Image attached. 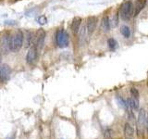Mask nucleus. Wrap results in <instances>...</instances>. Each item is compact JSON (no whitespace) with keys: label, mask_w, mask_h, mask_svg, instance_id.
I'll return each instance as SVG.
<instances>
[{"label":"nucleus","mask_w":148,"mask_h":139,"mask_svg":"<svg viewBox=\"0 0 148 139\" xmlns=\"http://www.w3.org/2000/svg\"><path fill=\"white\" fill-rule=\"evenodd\" d=\"M120 32H121V34L125 38H129V37L131 36V30H130V28L126 25L121 26V28H120Z\"/></svg>","instance_id":"nucleus-16"},{"label":"nucleus","mask_w":148,"mask_h":139,"mask_svg":"<svg viewBox=\"0 0 148 139\" xmlns=\"http://www.w3.org/2000/svg\"><path fill=\"white\" fill-rule=\"evenodd\" d=\"M110 23H112V27H116L119 24V14L118 13L114 15L113 21H112V22H110Z\"/></svg>","instance_id":"nucleus-22"},{"label":"nucleus","mask_w":148,"mask_h":139,"mask_svg":"<svg viewBox=\"0 0 148 139\" xmlns=\"http://www.w3.org/2000/svg\"><path fill=\"white\" fill-rule=\"evenodd\" d=\"M11 74V69L9 68L8 64H2L0 66V82L7 83Z\"/></svg>","instance_id":"nucleus-8"},{"label":"nucleus","mask_w":148,"mask_h":139,"mask_svg":"<svg viewBox=\"0 0 148 139\" xmlns=\"http://www.w3.org/2000/svg\"><path fill=\"white\" fill-rule=\"evenodd\" d=\"M124 133H125V137H126L127 139H132V138L133 134H134V128H133V126L131 123L127 122L126 124H125Z\"/></svg>","instance_id":"nucleus-11"},{"label":"nucleus","mask_w":148,"mask_h":139,"mask_svg":"<svg viewBox=\"0 0 148 139\" xmlns=\"http://www.w3.org/2000/svg\"><path fill=\"white\" fill-rule=\"evenodd\" d=\"M146 131H147V133H148V120H147V122H146Z\"/></svg>","instance_id":"nucleus-25"},{"label":"nucleus","mask_w":148,"mask_h":139,"mask_svg":"<svg viewBox=\"0 0 148 139\" xmlns=\"http://www.w3.org/2000/svg\"><path fill=\"white\" fill-rule=\"evenodd\" d=\"M10 42H11V37L8 34H6L2 37V41H1V46L2 49L4 51H8L10 50Z\"/></svg>","instance_id":"nucleus-10"},{"label":"nucleus","mask_w":148,"mask_h":139,"mask_svg":"<svg viewBox=\"0 0 148 139\" xmlns=\"http://www.w3.org/2000/svg\"><path fill=\"white\" fill-rule=\"evenodd\" d=\"M146 0H137L134 6V16H137L145 7Z\"/></svg>","instance_id":"nucleus-12"},{"label":"nucleus","mask_w":148,"mask_h":139,"mask_svg":"<svg viewBox=\"0 0 148 139\" xmlns=\"http://www.w3.org/2000/svg\"><path fill=\"white\" fill-rule=\"evenodd\" d=\"M119 13L123 21H129L132 16H134V6L131 0H127L121 4Z\"/></svg>","instance_id":"nucleus-1"},{"label":"nucleus","mask_w":148,"mask_h":139,"mask_svg":"<svg viewBox=\"0 0 148 139\" xmlns=\"http://www.w3.org/2000/svg\"><path fill=\"white\" fill-rule=\"evenodd\" d=\"M117 99H118V101H119V103L120 104V106H121L123 109H128L127 101L123 100V99L121 98V97L119 96H117Z\"/></svg>","instance_id":"nucleus-19"},{"label":"nucleus","mask_w":148,"mask_h":139,"mask_svg":"<svg viewBox=\"0 0 148 139\" xmlns=\"http://www.w3.org/2000/svg\"><path fill=\"white\" fill-rule=\"evenodd\" d=\"M110 21H109V18L108 16H104L103 18H102V21H101V27L102 29H103L105 32H108L110 31Z\"/></svg>","instance_id":"nucleus-13"},{"label":"nucleus","mask_w":148,"mask_h":139,"mask_svg":"<svg viewBox=\"0 0 148 139\" xmlns=\"http://www.w3.org/2000/svg\"><path fill=\"white\" fill-rule=\"evenodd\" d=\"M55 41L56 44L60 48H65L69 45V36L66 31L63 29H59L56 32L55 34Z\"/></svg>","instance_id":"nucleus-2"},{"label":"nucleus","mask_w":148,"mask_h":139,"mask_svg":"<svg viewBox=\"0 0 148 139\" xmlns=\"http://www.w3.org/2000/svg\"><path fill=\"white\" fill-rule=\"evenodd\" d=\"M112 130L111 129H106V132H105V137L106 138H111V136H112Z\"/></svg>","instance_id":"nucleus-23"},{"label":"nucleus","mask_w":148,"mask_h":139,"mask_svg":"<svg viewBox=\"0 0 148 139\" xmlns=\"http://www.w3.org/2000/svg\"><path fill=\"white\" fill-rule=\"evenodd\" d=\"M47 22V19L45 15H41L39 18H38V23H40L41 25H44L45 23Z\"/></svg>","instance_id":"nucleus-21"},{"label":"nucleus","mask_w":148,"mask_h":139,"mask_svg":"<svg viewBox=\"0 0 148 139\" xmlns=\"http://www.w3.org/2000/svg\"><path fill=\"white\" fill-rule=\"evenodd\" d=\"M15 138H16V133H13L10 134V136H8L6 139H15Z\"/></svg>","instance_id":"nucleus-24"},{"label":"nucleus","mask_w":148,"mask_h":139,"mask_svg":"<svg viewBox=\"0 0 148 139\" xmlns=\"http://www.w3.org/2000/svg\"><path fill=\"white\" fill-rule=\"evenodd\" d=\"M108 48L111 51H114L116 48L118 47V43L114 38H109L108 40Z\"/></svg>","instance_id":"nucleus-17"},{"label":"nucleus","mask_w":148,"mask_h":139,"mask_svg":"<svg viewBox=\"0 0 148 139\" xmlns=\"http://www.w3.org/2000/svg\"><path fill=\"white\" fill-rule=\"evenodd\" d=\"M38 49L36 48V46L32 45L30 49L28 50L27 55H26V61L28 64H34L37 60V58H38Z\"/></svg>","instance_id":"nucleus-7"},{"label":"nucleus","mask_w":148,"mask_h":139,"mask_svg":"<svg viewBox=\"0 0 148 139\" xmlns=\"http://www.w3.org/2000/svg\"><path fill=\"white\" fill-rule=\"evenodd\" d=\"M97 22H98V20H97V18L95 16H90L87 18L85 27H86V32L88 35H92L94 34V32L96 29Z\"/></svg>","instance_id":"nucleus-6"},{"label":"nucleus","mask_w":148,"mask_h":139,"mask_svg":"<svg viewBox=\"0 0 148 139\" xmlns=\"http://www.w3.org/2000/svg\"><path fill=\"white\" fill-rule=\"evenodd\" d=\"M45 36H46V34L44 29H39L36 31L34 40H32V45L36 46V48L38 49V51H41L44 47Z\"/></svg>","instance_id":"nucleus-4"},{"label":"nucleus","mask_w":148,"mask_h":139,"mask_svg":"<svg viewBox=\"0 0 148 139\" xmlns=\"http://www.w3.org/2000/svg\"><path fill=\"white\" fill-rule=\"evenodd\" d=\"M32 40H34V37H32V32L29 31H26L25 34H23V41H24L25 47H28V46L32 45Z\"/></svg>","instance_id":"nucleus-14"},{"label":"nucleus","mask_w":148,"mask_h":139,"mask_svg":"<svg viewBox=\"0 0 148 139\" xmlns=\"http://www.w3.org/2000/svg\"><path fill=\"white\" fill-rule=\"evenodd\" d=\"M128 118H129V120L130 122H132L131 124L133 126V124L135 123V117H134V114L132 110H129L128 111Z\"/></svg>","instance_id":"nucleus-20"},{"label":"nucleus","mask_w":148,"mask_h":139,"mask_svg":"<svg viewBox=\"0 0 148 139\" xmlns=\"http://www.w3.org/2000/svg\"><path fill=\"white\" fill-rule=\"evenodd\" d=\"M126 101H127L128 108H130L131 109L137 110L139 109V102L137 99L132 98V97H130V98H128Z\"/></svg>","instance_id":"nucleus-15"},{"label":"nucleus","mask_w":148,"mask_h":139,"mask_svg":"<svg viewBox=\"0 0 148 139\" xmlns=\"http://www.w3.org/2000/svg\"><path fill=\"white\" fill-rule=\"evenodd\" d=\"M81 25H82V19L80 17H75L71 21V29L74 34H78L80 32Z\"/></svg>","instance_id":"nucleus-9"},{"label":"nucleus","mask_w":148,"mask_h":139,"mask_svg":"<svg viewBox=\"0 0 148 139\" xmlns=\"http://www.w3.org/2000/svg\"><path fill=\"white\" fill-rule=\"evenodd\" d=\"M146 119H147V114L145 109H141L139 110V114H138V119H137V132L139 134H143V131H145V122H146Z\"/></svg>","instance_id":"nucleus-5"},{"label":"nucleus","mask_w":148,"mask_h":139,"mask_svg":"<svg viewBox=\"0 0 148 139\" xmlns=\"http://www.w3.org/2000/svg\"><path fill=\"white\" fill-rule=\"evenodd\" d=\"M130 93H131L132 95V98H135V99H139V96H140V94H139L138 90L136 89L135 87H132L131 89H130Z\"/></svg>","instance_id":"nucleus-18"},{"label":"nucleus","mask_w":148,"mask_h":139,"mask_svg":"<svg viewBox=\"0 0 148 139\" xmlns=\"http://www.w3.org/2000/svg\"><path fill=\"white\" fill-rule=\"evenodd\" d=\"M23 45V32L21 30H18L15 34L11 36L10 50L13 52L18 51Z\"/></svg>","instance_id":"nucleus-3"},{"label":"nucleus","mask_w":148,"mask_h":139,"mask_svg":"<svg viewBox=\"0 0 148 139\" xmlns=\"http://www.w3.org/2000/svg\"><path fill=\"white\" fill-rule=\"evenodd\" d=\"M0 66H1V54H0Z\"/></svg>","instance_id":"nucleus-26"}]
</instances>
